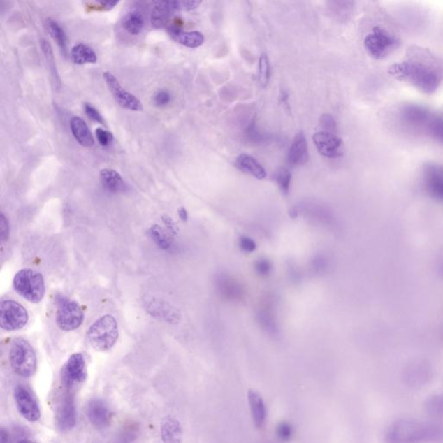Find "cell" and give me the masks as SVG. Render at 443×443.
Instances as JSON below:
<instances>
[{
	"label": "cell",
	"mask_w": 443,
	"mask_h": 443,
	"mask_svg": "<svg viewBox=\"0 0 443 443\" xmlns=\"http://www.w3.org/2000/svg\"><path fill=\"white\" fill-rule=\"evenodd\" d=\"M308 161V147L304 133L296 134L289 152V162L293 166H300Z\"/></svg>",
	"instance_id": "17"
},
{
	"label": "cell",
	"mask_w": 443,
	"mask_h": 443,
	"mask_svg": "<svg viewBox=\"0 0 443 443\" xmlns=\"http://www.w3.org/2000/svg\"><path fill=\"white\" fill-rule=\"evenodd\" d=\"M170 98H172V96H170L168 92H166V90H161V92L156 93L154 101L156 106L165 107L167 104L170 103Z\"/></svg>",
	"instance_id": "43"
},
{
	"label": "cell",
	"mask_w": 443,
	"mask_h": 443,
	"mask_svg": "<svg viewBox=\"0 0 443 443\" xmlns=\"http://www.w3.org/2000/svg\"><path fill=\"white\" fill-rule=\"evenodd\" d=\"M71 129L75 139L81 146L85 147H93L94 138L88 125L78 116H74L71 119Z\"/></svg>",
	"instance_id": "21"
},
{
	"label": "cell",
	"mask_w": 443,
	"mask_h": 443,
	"mask_svg": "<svg viewBox=\"0 0 443 443\" xmlns=\"http://www.w3.org/2000/svg\"><path fill=\"white\" fill-rule=\"evenodd\" d=\"M435 115L430 108L422 104L407 103L399 110L398 117L402 126L412 132L426 134L428 125Z\"/></svg>",
	"instance_id": "7"
},
{
	"label": "cell",
	"mask_w": 443,
	"mask_h": 443,
	"mask_svg": "<svg viewBox=\"0 0 443 443\" xmlns=\"http://www.w3.org/2000/svg\"><path fill=\"white\" fill-rule=\"evenodd\" d=\"M235 166L242 173L249 174L257 180H264L267 177L266 170L263 166L252 156L242 154L235 159Z\"/></svg>",
	"instance_id": "19"
},
{
	"label": "cell",
	"mask_w": 443,
	"mask_h": 443,
	"mask_svg": "<svg viewBox=\"0 0 443 443\" xmlns=\"http://www.w3.org/2000/svg\"><path fill=\"white\" fill-rule=\"evenodd\" d=\"M388 74L426 94L437 92L443 78L435 58L421 49L412 50L406 59L392 64Z\"/></svg>",
	"instance_id": "1"
},
{
	"label": "cell",
	"mask_w": 443,
	"mask_h": 443,
	"mask_svg": "<svg viewBox=\"0 0 443 443\" xmlns=\"http://www.w3.org/2000/svg\"><path fill=\"white\" fill-rule=\"evenodd\" d=\"M96 6L94 7H98L97 10H110L114 9L116 5H118L119 1H98Z\"/></svg>",
	"instance_id": "46"
},
{
	"label": "cell",
	"mask_w": 443,
	"mask_h": 443,
	"mask_svg": "<svg viewBox=\"0 0 443 443\" xmlns=\"http://www.w3.org/2000/svg\"><path fill=\"white\" fill-rule=\"evenodd\" d=\"M313 140L319 154L325 157L335 159L342 155L343 141L335 133L321 131L314 134Z\"/></svg>",
	"instance_id": "14"
},
{
	"label": "cell",
	"mask_w": 443,
	"mask_h": 443,
	"mask_svg": "<svg viewBox=\"0 0 443 443\" xmlns=\"http://www.w3.org/2000/svg\"><path fill=\"white\" fill-rule=\"evenodd\" d=\"M174 12L175 10L173 9L172 1L156 3L151 17L152 27L156 29L165 28Z\"/></svg>",
	"instance_id": "23"
},
{
	"label": "cell",
	"mask_w": 443,
	"mask_h": 443,
	"mask_svg": "<svg viewBox=\"0 0 443 443\" xmlns=\"http://www.w3.org/2000/svg\"><path fill=\"white\" fill-rule=\"evenodd\" d=\"M9 442V434L5 428H2L1 430V443H8Z\"/></svg>",
	"instance_id": "49"
},
{
	"label": "cell",
	"mask_w": 443,
	"mask_h": 443,
	"mask_svg": "<svg viewBox=\"0 0 443 443\" xmlns=\"http://www.w3.org/2000/svg\"><path fill=\"white\" fill-rule=\"evenodd\" d=\"M10 364L17 375L34 376L37 370V356L34 347L24 339L14 340L9 354Z\"/></svg>",
	"instance_id": "6"
},
{
	"label": "cell",
	"mask_w": 443,
	"mask_h": 443,
	"mask_svg": "<svg viewBox=\"0 0 443 443\" xmlns=\"http://www.w3.org/2000/svg\"><path fill=\"white\" fill-rule=\"evenodd\" d=\"M427 410L433 416H443V397L434 395L427 402Z\"/></svg>",
	"instance_id": "35"
},
{
	"label": "cell",
	"mask_w": 443,
	"mask_h": 443,
	"mask_svg": "<svg viewBox=\"0 0 443 443\" xmlns=\"http://www.w3.org/2000/svg\"><path fill=\"white\" fill-rule=\"evenodd\" d=\"M272 268H273V265L268 259H263L256 261L255 270L261 277H267L271 273Z\"/></svg>",
	"instance_id": "38"
},
{
	"label": "cell",
	"mask_w": 443,
	"mask_h": 443,
	"mask_svg": "<svg viewBox=\"0 0 443 443\" xmlns=\"http://www.w3.org/2000/svg\"><path fill=\"white\" fill-rule=\"evenodd\" d=\"M321 126L325 132L333 133L336 130V122L331 115H323L321 118Z\"/></svg>",
	"instance_id": "40"
},
{
	"label": "cell",
	"mask_w": 443,
	"mask_h": 443,
	"mask_svg": "<svg viewBox=\"0 0 443 443\" xmlns=\"http://www.w3.org/2000/svg\"><path fill=\"white\" fill-rule=\"evenodd\" d=\"M41 47L43 50V54L45 55L47 63L49 64V68L50 70V73L53 75V78L56 79L58 78L57 75V70L55 68V60H54L53 52L52 47H50V43L46 41V40H42L41 41Z\"/></svg>",
	"instance_id": "36"
},
{
	"label": "cell",
	"mask_w": 443,
	"mask_h": 443,
	"mask_svg": "<svg viewBox=\"0 0 443 443\" xmlns=\"http://www.w3.org/2000/svg\"><path fill=\"white\" fill-rule=\"evenodd\" d=\"M423 184L425 191L435 201L443 202V165L428 162L423 166Z\"/></svg>",
	"instance_id": "11"
},
{
	"label": "cell",
	"mask_w": 443,
	"mask_h": 443,
	"mask_svg": "<svg viewBox=\"0 0 443 443\" xmlns=\"http://www.w3.org/2000/svg\"><path fill=\"white\" fill-rule=\"evenodd\" d=\"M101 183L105 190L112 194H119L125 191L126 184L121 174L115 170L105 168L100 173Z\"/></svg>",
	"instance_id": "22"
},
{
	"label": "cell",
	"mask_w": 443,
	"mask_h": 443,
	"mask_svg": "<svg viewBox=\"0 0 443 443\" xmlns=\"http://www.w3.org/2000/svg\"><path fill=\"white\" fill-rule=\"evenodd\" d=\"M0 231H1V239L2 241L7 240L9 237V223L6 217L3 214H1V222H0Z\"/></svg>",
	"instance_id": "45"
},
{
	"label": "cell",
	"mask_w": 443,
	"mask_h": 443,
	"mask_svg": "<svg viewBox=\"0 0 443 443\" xmlns=\"http://www.w3.org/2000/svg\"><path fill=\"white\" fill-rule=\"evenodd\" d=\"M248 399L254 423L257 428H261L266 421V407L263 398L256 391L250 390L248 392Z\"/></svg>",
	"instance_id": "25"
},
{
	"label": "cell",
	"mask_w": 443,
	"mask_h": 443,
	"mask_svg": "<svg viewBox=\"0 0 443 443\" xmlns=\"http://www.w3.org/2000/svg\"><path fill=\"white\" fill-rule=\"evenodd\" d=\"M239 247H240L242 252L252 253L256 249V243L253 239L246 237V235H242L239 239Z\"/></svg>",
	"instance_id": "42"
},
{
	"label": "cell",
	"mask_w": 443,
	"mask_h": 443,
	"mask_svg": "<svg viewBox=\"0 0 443 443\" xmlns=\"http://www.w3.org/2000/svg\"><path fill=\"white\" fill-rule=\"evenodd\" d=\"M179 216L181 220L184 222H187L188 220V213L187 210L184 208V207H181L179 210Z\"/></svg>",
	"instance_id": "48"
},
{
	"label": "cell",
	"mask_w": 443,
	"mask_h": 443,
	"mask_svg": "<svg viewBox=\"0 0 443 443\" xmlns=\"http://www.w3.org/2000/svg\"><path fill=\"white\" fill-rule=\"evenodd\" d=\"M364 45L370 57L374 59L382 60L398 48L400 45V39L393 32L379 25L366 35Z\"/></svg>",
	"instance_id": "4"
},
{
	"label": "cell",
	"mask_w": 443,
	"mask_h": 443,
	"mask_svg": "<svg viewBox=\"0 0 443 443\" xmlns=\"http://www.w3.org/2000/svg\"><path fill=\"white\" fill-rule=\"evenodd\" d=\"M46 27L50 37L57 43L61 50L66 52L68 38L63 27L56 20L52 19L47 20Z\"/></svg>",
	"instance_id": "29"
},
{
	"label": "cell",
	"mask_w": 443,
	"mask_h": 443,
	"mask_svg": "<svg viewBox=\"0 0 443 443\" xmlns=\"http://www.w3.org/2000/svg\"><path fill=\"white\" fill-rule=\"evenodd\" d=\"M170 34L173 38L188 48H198L205 42V37L199 31H183L177 28H170Z\"/></svg>",
	"instance_id": "24"
},
{
	"label": "cell",
	"mask_w": 443,
	"mask_h": 443,
	"mask_svg": "<svg viewBox=\"0 0 443 443\" xmlns=\"http://www.w3.org/2000/svg\"><path fill=\"white\" fill-rule=\"evenodd\" d=\"M96 134L98 143H99L101 147H106L110 146L112 140H114V136L107 130L98 128L96 130Z\"/></svg>",
	"instance_id": "39"
},
{
	"label": "cell",
	"mask_w": 443,
	"mask_h": 443,
	"mask_svg": "<svg viewBox=\"0 0 443 443\" xmlns=\"http://www.w3.org/2000/svg\"><path fill=\"white\" fill-rule=\"evenodd\" d=\"M329 5L330 9H331V12L333 15L336 16V19H340L341 20L347 19L348 16L352 12V8H354V2H342V1H334L330 2Z\"/></svg>",
	"instance_id": "31"
},
{
	"label": "cell",
	"mask_w": 443,
	"mask_h": 443,
	"mask_svg": "<svg viewBox=\"0 0 443 443\" xmlns=\"http://www.w3.org/2000/svg\"><path fill=\"white\" fill-rule=\"evenodd\" d=\"M85 114L92 121L100 123V124H104V119L103 115L100 114V112L96 110V108L92 106V104H85Z\"/></svg>",
	"instance_id": "41"
},
{
	"label": "cell",
	"mask_w": 443,
	"mask_h": 443,
	"mask_svg": "<svg viewBox=\"0 0 443 443\" xmlns=\"http://www.w3.org/2000/svg\"><path fill=\"white\" fill-rule=\"evenodd\" d=\"M217 282V289H219L221 296L226 299H240V296L242 295L241 286L233 279L228 277L226 275H220Z\"/></svg>",
	"instance_id": "26"
},
{
	"label": "cell",
	"mask_w": 443,
	"mask_h": 443,
	"mask_svg": "<svg viewBox=\"0 0 443 443\" xmlns=\"http://www.w3.org/2000/svg\"><path fill=\"white\" fill-rule=\"evenodd\" d=\"M17 443H36V442H32L31 440H27V439H24V440H21L20 442Z\"/></svg>",
	"instance_id": "50"
},
{
	"label": "cell",
	"mask_w": 443,
	"mask_h": 443,
	"mask_svg": "<svg viewBox=\"0 0 443 443\" xmlns=\"http://www.w3.org/2000/svg\"><path fill=\"white\" fill-rule=\"evenodd\" d=\"M14 397H15L17 408L20 415L29 422H38L41 416V412H40L37 401L35 400L34 395L29 388L20 384L16 387Z\"/></svg>",
	"instance_id": "12"
},
{
	"label": "cell",
	"mask_w": 443,
	"mask_h": 443,
	"mask_svg": "<svg viewBox=\"0 0 443 443\" xmlns=\"http://www.w3.org/2000/svg\"><path fill=\"white\" fill-rule=\"evenodd\" d=\"M71 57L76 64H96L97 56L89 46L78 43L71 50Z\"/></svg>",
	"instance_id": "28"
},
{
	"label": "cell",
	"mask_w": 443,
	"mask_h": 443,
	"mask_svg": "<svg viewBox=\"0 0 443 443\" xmlns=\"http://www.w3.org/2000/svg\"><path fill=\"white\" fill-rule=\"evenodd\" d=\"M161 433L164 443H183L182 427L173 416H167L163 420Z\"/></svg>",
	"instance_id": "20"
},
{
	"label": "cell",
	"mask_w": 443,
	"mask_h": 443,
	"mask_svg": "<svg viewBox=\"0 0 443 443\" xmlns=\"http://www.w3.org/2000/svg\"><path fill=\"white\" fill-rule=\"evenodd\" d=\"M85 314L75 300L61 297L58 300L57 324L64 331H73L82 325Z\"/></svg>",
	"instance_id": "8"
},
{
	"label": "cell",
	"mask_w": 443,
	"mask_h": 443,
	"mask_svg": "<svg viewBox=\"0 0 443 443\" xmlns=\"http://www.w3.org/2000/svg\"><path fill=\"white\" fill-rule=\"evenodd\" d=\"M88 377V368L85 355L74 354L68 358L61 370V381L64 387L75 388L85 382Z\"/></svg>",
	"instance_id": "9"
},
{
	"label": "cell",
	"mask_w": 443,
	"mask_h": 443,
	"mask_svg": "<svg viewBox=\"0 0 443 443\" xmlns=\"http://www.w3.org/2000/svg\"><path fill=\"white\" fill-rule=\"evenodd\" d=\"M118 337L117 321L110 314L98 319L87 333V339L90 346L97 351L110 350L115 346Z\"/></svg>",
	"instance_id": "3"
},
{
	"label": "cell",
	"mask_w": 443,
	"mask_h": 443,
	"mask_svg": "<svg viewBox=\"0 0 443 443\" xmlns=\"http://www.w3.org/2000/svg\"><path fill=\"white\" fill-rule=\"evenodd\" d=\"M291 180L292 174L289 170L286 168L279 169L275 175V181L279 185V190L285 195L289 194Z\"/></svg>",
	"instance_id": "34"
},
{
	"label": "cell",
	"mask_w": 443,
	"mask_h": 443,
	"mask_svg": "<svg viewBox=\"0 0 443 443\" xmlns=\"http://www.w3.org/2000/svg\"><path fill=\"white\" fill-rule=\"evenodd\" d=\"M149 234L159 247H161L163 249H169L172 247V242L170 238L164 233V231L161 230V227H159L157 224L152 226L149 230Z\"/></svg>",
	"instance_id": "33"
},
{
	"label": "cell",
	"mask_w": 443,
	"mask_h": 443,
	"mask_svg": "<svg viewBox=\"0 0 443 443\" xmlns=\"http://www.w3.org/2000/svg\"><path fill=\"white\" fill-rule=\"evenodd\" d=\"M163 221H164V223L167 225V226H168L170 230L175 232V224H174L173 220L170 219V217H165L164 219H163Z\"/></svg>",
	"instance_id": "47"
},
{
	"label": "cell",
	"mask_w": 443,
	"mask_h": 443,
	"mask_svg": "<svg viewBox=\"0 0 443 443\" xmlns=\"http://www.w3.org/2000/svg\"><path fill=\"white\" fill-rule=\"evenodd\" d=\"M76 413L73 398L71 395H64L58 404L56 412V421L58 428L61 430H68L75 424Z\"/></svg>",
	"instance_id": "15"
},
{
	"label": "cell",
	"mask_w": 443,
	"mask_h": 443,
	"mask_svg": "<svg viewBox=\"0 0 443 443\" xmlns=\"http://www.w3.org/2000/svg\"><path fill=\"white\" fill-rule=\"evenodd\" d=\"M201 1L197 0H180V1H172L174 10H192L197 9L201 5Z\"/></svg>",
	"instance_id": "37"
},
{
	"label": "cell",
	"mask_w": 443,
	"mask_h": 443,
	"mask_svg": "<svg viewBox=\"0 0 443 443\" xmlns=\"http://www.w3.org/2000/svg\"><path fill=\"white\" fill-rule=\"evenodd\" d=\"M430 366L423 362H416L410 365L405 372V380L409 386L420 387L430 380Z\"/></svg>",
	"instance_id": "18"
},
{
	"label": "cell",
	"mask_w": 443,
	"mask_h": 443,
	"mask_svg": "<svg viewBox=\"0 0 443 443\" xmlns=\"http://www.w3.org/2000/svg\"><path fill=\"white\" fill-rule=\"evenodd\" d=\"M87 416L96 428H105L111 422L112 414L110 408L100 399H94L87 406Z\"/></svg>",
	"instance_id": "16"
},
{
	"label": "cell",
	"mask_w": 443,
	"mask_h": 443,
	"mask_svg": "<svg viewBox=\"0 0 443 443\" xmlns=\"http://www.w3.org/2000/svg\"><path fill=\"white\" fill-rule=\"evenodd\" d=\"M293 430L291 426L288 423L279 424L277 428V435L281 440L289 441L292 437Z\"/></svg>",
	"instance_id": "44"
},
{
	"label": "cell",
	"mask_w": 443,
	"mask_h": 443,
	"mask_svg": "<svg viewBox=\"0 0 443 443\" xmlns=\"http://www.w3.org/2000/svg\"><path fill=\"white\" fill-rule=\"evenodd\" d=\"M426 136L443 145V116L435 114L428 125Z\"/></svg>",
	"instance_id": "30"
},
{
	"label": "cell",
	"mask_w": 443,
	"mask_h": 443,
	"mask_svg": "<svg viewBox=\"0 0 443 443\" xmlns=\"http://www.w3.org/2000/svg\"><path fill=\"white\" fill-rule=\"evenodd\" d=\"M270 79V64L267 54L263 53L259 58V80L263 88L268 85Z\"/></svg>",
	"instance_id": "32"
},
{
	"label": "cell",
	"mask_w": 443,
	"mask_h": 443,
	"mask_svg": "<svg viewBox=\"0 0 443 443\" xmlns=\"http://www.w3.org/2000/svg\"><path fill=\"white\" fill-rule=\"evenodd\" d=\"M144 24V17L139 10H131L123 17L122 27L131 35L140 34L143 31Z\"/></svg>",
	"instance_id": "27"
},
{
	"label": "cell",
	"mask_w": 443,
	"mask_h": 443,
	"mask_svg": "<svg viewBox=\"0 0 443 443\" xmlns=\"http://www.w3.org/2000/svg\"><path fill=\"white\" fill-rule=\"evenodd\" d=\"M13 286L16 292L30 303H38L45 297V282L43 275L30 268L17 272Z\"/></svg>",
	"instance_id": "5"
},
{
	"label": "cell",
	"mask_w": 443,
	"mask_h": 443,
	"mask_svg": "<svg viewBox=\"0 0 443 443\" xmlns=\"http://www.w3.org/2000/svg\"><path fill=\"white\" fill-rule=\"evenodd\" d=\"M439 433L438 428L414 419L395 421L388 428L386 443H423L432 440Z\"/></svg>",
	"instance_id": "2"
},
{
	"label": "cell",
	"mask_w": 443,
	"mask_h": 443,
	"mask_svg": "<svg viewBox=\"0 0 443 443\" xmlns=\"http://www.w3.org/2000/svg\"><path fill=\"white\" fill-rule=\"evenodd\" d=\"M103 78L119 106L132 111H141L143 110L140 101L136 96H134L133 94L123 89L121 83L110 72H104Z\"/></svg>",
	"instance_id": "13"
},
{
	"label": "cell",
	"mask_w": 443,
	"mask_h": 443,
	"mask_svg": "<svg viewBox=\"0 0 443 443\" xmlns=\"http://www.w3.org/2000/svg\"><path fill=\"white\" fill-rule=\"evenodd\" d=\"M29 321L25 308L15 300H3L0 307V325L6 331L24 328Z\"/></svg>",
	"instance_id": "10"
}]
</instances>
